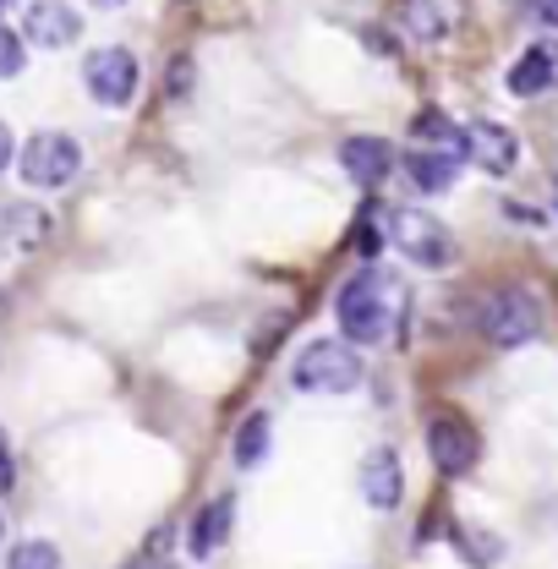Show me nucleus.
I'll list each match as a JSON object with an SVG mask.
<instances>
[{
	"label": "nucleus",
	"instance_id": "f03ea898",
	"mask_svg": "<svg viewBox=\"0 0 558 569\" xmlns=\"http://www.w3.org/2000/svg\"><path fill=\"white\" fill-rule=\"evenodd\" d=\"M389 307H395V301H389V284L378 280V274L346 280L335 312H340V329H346L350 346H378V340L389 335V318H395Z\"/></svg>",
	"mask_w": 558,
	"mask_h": 569
},
{
	"label": "nucleus",
	"instance_id": "f8f14e48",
	"mask_svg": "<svg viewBox=\"0 0 558 569\" xmlns=\"http://www.w3.org/2000/svg\"><path fill=\"white\" fill-rule=\"evenodd\" d=\"M389 142L383 138H346L340 142V164H346V176L356 187H378L383 176H389Z\"/></svg>",
	"mask_w": 558,
	"mask_h": 569
},
{
	"label": "nucleus",
	"instance_id": "b1692460",
	"mask_svg": "<svg viewBox=\"0 0 558 569\" xmlns=\"http://www.w3.org/2000/svg\"><path fill=\"white\" fill-rule=\"evenodd\" d=\"M127 569H170V565H159V559H138V565H127Z\"/></svg>",
	"mask_w": 558,
	"mask_h": 569
},
{
	"label": "nucleus",
	"instance_id": "393cba45",
	"mask_svg": "<svg viewBox=\"0 0 558 569\" xmlns=\"http://www.w3.org/2000/svg\"><path fill=\"white\" fill-rule=\"evenodd\" d=\"M93 6H104V11H110V6H127V0H93Z\"/></svg>",
	"mask_w": 558,
	"mask_h": 569
},
{
	"label": "nucleus",
	"instance_id": "6ab92c4d",
	"mask_svg": "<svg viewBox=\"0 0 558 569\" xmlns=\"http://www.w3.org/2000/svg\"><path fill=\"white\" fill-rule=\"evenodd\" d=\"M22 61H28V56H22V39L0 28V77H17V71H22Z\"/></svg>",
	"mask_w": 558,
	"mask_h": 569
},
{
	"label": "nucleus",
	"instance_id": "dca6fc26",
	"mask_svg": "<svg viewBox=\"0 0 558 569\" xmlns=\"http://www.w3.org/2000/svg\"><path fill=\"white\" fill-rule=\"evenodd\" d=\"M542 88H554V67H548V50H542V44H531V50L509 67V93L531 99V93H542Z\"/></svg>",
	"mask_w": 558,
	"mask_h": 569
},
{
	"label": "nucleus",
	"instance_id": "9d476101",
	"mask_svg": "<svg viewBox=\"0 0 558 569\" xmlns=\"http://www.w3.org/2000/svg\"><path fill=\"white\" fill-rule=\"evenodd\" d=\"M466 153H471L488 176H509L515 159H520V142H515V132H504L498 121H471V127H466Z\"/></svg>",
	"mask_w": 558,
	"mask_h": 569
},
{
	"label": "nucleus",
	"instance_id": "423d86ee",
	"mask_svg": "<svg viewBox=\"0 0 558 569\" xmlns=\"http://www.w3.org/2000/svg\"><path fill=\"white\" fill-rule=\"evenodd\" d=\"M427 455H432V466L444 477H466L477 466V455H482V438H477V427L460 422V417H432L427 422Z\"/></svg>",
	"mask_w": 558,
	"mask_h": 569
},
{
	"label": "nucleus",
	"instance_id": "4be33fe9",
	"mask_svg": "<svg viewBox=\"0 0 558 569\" xmlns=\"http://www.w3.org/2000/svg\"><path fill=\"white\" fill-rule=\"evenodd\" d=\"M11 482V460H6V432H0V488Z\"/></svg>",
	"mask_w": 558,
	"mask_h": 569
},
{
	"label": "nucleus",
	"instance_id": "a211bd4d",
	"mask_svg": "<svg viewBox=\"0 0 558 569\" xmlns=\"http://www.w3.org/2000/svg\"><path fill=\"white\" fill-rule=\"evenodd\" d=\"M6 569H61V553H56L50 542H17Z\"/></svg>",
	"mask_w": 558,
	"mask_h": 569
},
{
	"label": "nucleus",
	"instance_id": "6e6552de",
	"mask_svg": "<svg viewBox=\"0 0 558 569\" xmlns=\"http://www.w3.org/2000/svg\"><path fill=\"white\" fill-rule=\"evenodd\" d=\"M466 17V0H400V28L421 39V44H438L460 28Z\"/></svg>",
	"mask_w": 558,
	"mask_h": 569
},
{
	"label": "nucleus",
	"instance_id": "ddd939ff",
	"mask_svg": "<svg viewBox=\"0 0 558 569\" xmlns=\"http://www.w3.org/2000/svg\"><path fill=\"white\" fill-rule=\"evenodd\" d=\"M411 138H417V148L449 153V159H460V153H466V132H460L444 110H421L417 121H411Z\"/></svg>",
	"mask_w": 558,
	"mask_h": 569
},
{
	"label": "nucleus",
	"instance_id": "7ed1b4c3",
	"mask_svg": "<svg viewBox=\"0 0 558 569\" xmlns=\"http://www.w3.org/2000/svg\"><path fill=\"white\" fill-rule=\"evenodd\" d=\"M389 241L421 263V269H444L449 258H455V236H449V224L444 219H432V213L421 209H395L389 213Z\"/></svg>",
	"mask_w": 558,
	"mask_h": 569
},
{
	"label": "nucleus",
	"instance_id": "4468645a",
	"mask_svg": "<svg viewBox=\"0 0 558 569\" xmlns=\"http://www.w3.org/2000/svg\"><path fill=\"white\" fill-rule=\"evenodd\" d=\"M406 170H411L417 192H449V187H455V170H460V159H449V153H432V148H411V153H406Z\"/></svg>",
	"mask_w": 558,
	"mask_h": 569
},
{
	"label": "nucleus",
	"instance_id": "9b49d317",
	"mask_svg": "<svg viewBox=\"0 0 558 569\" xmlns=\"http://www.w3.org/2000/svg\"><path fill=\"white\" fill-rule=\"evenodd\" d=\"M400 493H406L400 455H395V449H372V455L361 460V498H367L372 509H395Z\"/></svg>",
	"mask_w": 558,
	"mask_h": 569
},
{
	"label": "nucleus",
	"instance_id": "1a4fd4ad",
	"mask_svg": "<svg viewBox=\"0 0 558 569\" xmlns=\"http://www.w3.org/2000/svg\"><path fill=\"white\" fill-rule=\"evenodd\" d=\"M22 33H28V44H39V50H67V44H77L82 22H77V11L61 6V0H33Z\"/></svg>",
	"mask_w": 558,
	"mask_h": 569
},
{
	"label": "nucleus",
	"instance_id": "f257e3e1",
	"mask_svg": "<svg viewBox=\"0 0 558 569\" xmlns=\"http://www.w3.org/2000/svg\"><path fill=\"white\" fill-rule=\"evenodd\" d=\"M361 356L350 340H318V346H307V351L296 356V367H290V383L301 389V395H346L361 383Z\"/></svg>",
	"mask_w": 558,
	"mask_h": 569
},
{
	"label": "nucleus",
	"instance_id": "a878e982",
	"mask_svg": "<svg viewBox=\"0 0 558 569\" xmlns=\"http://www.w3.org/2000/svg\"><path fill=\"white\" fill-rule=\"evenodd\" d=\"M554 209H558V170H554Z\"/></svg>",
	"mask_w": 558,
	"mask_h": 569
},
{
	"label": "nucleus",
	"instance_id": "2eb2a0df",
	"mask_svg": "<svg viewBox=\"0 0 558 569\" xmlns=\"http://www.w3.org/2000/svg\"><path fill=\"white\" fill-rule=\"evenodd\" d=\"M230 520H236V498H213L209 509L198 515V526H192V553H198V559H209V553L225 548Z\"/></svg>",
	"mask_w": 558,
	"mask_h": 569
},
{
	"label": "nucleus",
	"instance_id": "412c9836",
	"mask_svg": "<svg viewBox=\"0 0 558 569\" xmlns=\"http://www.w3.org/2000/svg\"><path fill=\"white\" fill-rule=\"evenodd\" d=\"M11 153H17V142H11V132H6V127H0V170H6V164H11Z\"/></svg>",
	"mask_w": 558,
	"mask_h": 569
},
{
	"label": "nucleus",
	"instance_id": "5701e85b",
	"mask_svg": "<svg viewBox=\"0 0 558 569\" xmlns=\"http://www.w3.org/2000/svg\"><path fill=\"white\" fill-rule=\"evenodd\" d=\"M548 50V67H554V82H558V44H542Z\"/></svg>",
	"mask_w": 558,
	"mask_h": 569
},
{
	"label": "nucleus",
	"instance_id": "39448f33",
	"mask_svg": "<svg viewBox=\"0 0 558 569\" xmlns=\"http://www.w3.org/2000/svg\"><path fill=\"white\" fill-rule=\"evenodd\" d=\"M482 329H488L492 346H531L537 335H542V307H537V296L531 290H498L488 301V312H482Z\"/></svg>",
	"mask_w": 558,
	"mask_h": 569
},
{
	"label": "nucleus",
	"instance_id": "aec40b11",
	"mask_svg": "<svg viewBox=\"0 0 558 569\" xmlns=\"http://www.w3.org/2000/svg\"><path fill=\"white\" fill-rule=\"evenodd\" d=\"M531 11H537L542 22H554V28H558V0H531Z\"/></svg>",
	"mask_w": 558,
	"mask_h": 569
},
{
	"label": "nucleus",
	"instance_id": "f3484780",
	"mask_svg": "<svg viewBox=\"0 0 558 569\" xmlns=\"http://www.w3.org/2000/svg\"><path fill=\"white\" fill-rule=\"evenodd\" d=\"M269 455V417L258 411V417H247L241 432H236V466H258Z\"/></svg>",
	"mask_w": 558,
	"mask_h": 569
},
{
	"label": "nucleus",
	"instance_id": "0eeeda50",
	"mask_svg": "<svg viewBox=\"0 0 558 569\" xmlns=\"http://www.w3.org/2000/svg\"><path fill=\"white\" fill-rule=\"evenodd\" d=\"M82 77H88V93L99 104H110V110L132 104V93H138V61H132V50H93Z\"/></svg>",
	"mask_w": 558,
	"mask_h": 569
},
{
	"label": "nucleus",
	"instance_id": "20e7f679",
	"mask_svg": "<svg viewBox=\"0 0 558 569\" xmlns=\"http://www.w3.org/2000/svg\"><path fill=\"white\" fill-rule=\"evenodd\" d=\"M17 164H22V181L28 187H67L71 176H77V164H82V148L67 132H39V138L22 142Z\"/></svg>",
	"mask_w": 558,
	"mask_h": 569
}]
</instances>
